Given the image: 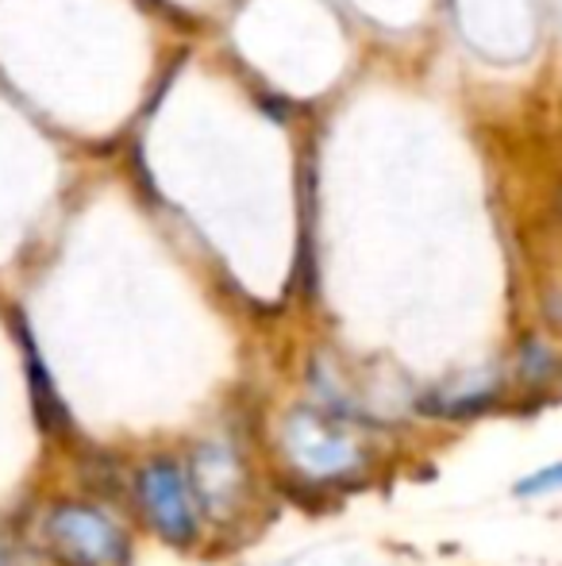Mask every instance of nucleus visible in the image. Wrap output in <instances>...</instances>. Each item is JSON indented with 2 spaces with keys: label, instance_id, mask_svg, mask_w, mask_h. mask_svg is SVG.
Returning a JSON list of instances; mask_svg holds the SVG:
<instances>
[{
  "label": "nucleus",
  "instance_id": "nucleus-1",
  "mask_svg": "<svg viewBox=\"0 0 562 566\" xmlns=\"http://www.w3.org/2000/svg\"><path fill=\"white\" fill-rule=\"evenodd\" d=\"M282 451L312 482H339L362 470V440L324 409H293L282 424Z\"/></svg>",
  "mask_w": 562,
  "mask_h": 566
},
{
  "label": "nucleus",
  "instance_id": "nucleus-2",
  "mask_svg": "<svg viewBox=\"0 0 562 566\" xmlns=\"http://www.w3.org/2000/svg\"><path fill=\"white\" fill-rule=\"evenodd\" d=\"M46 539L70 566H128V536L97 505H59L46 516Z\"/></svg>",
  "mask_w": 562,
  "mask_h": 566
},
{
  "label": "nucleus",
  "instance_id": "nucleus-3",
  "mask_svg": "<svg viewBox=\"0 0 562 566\" xmlns=\"http://www.w3.org/2000/svg\"><path fill=\"white\" fill-rule=\"evenodd\" d=\"M139 505L147 513L150 528L170 544H189L197 536V501L189 490V478L173 459H155L136 474Z\"/></svg>",
  "mask_w": 562,
  "mask_h": 566
},
{
  "label": "nucleus",
  "instance_id": "nucleus-4",
  "mask_svg": "<svg viewBox=\"0 0 562 566\" xmlns=\"http://www.w3.org/2000/svg\"><path fill=\"white\" fill-rule=\"evenodd\" d=\"M189 490H193L197 513L227 516L232 509L243 505V490H247V474L235 454L232 443H204L193 454V470H189Z\"/></svg>",
  "mask_w": 562,
  "mask_h": 566
},
{
  "label": "nucleus",
  "instance_id": "nucleus-5",
  "mask_svg": "<svg viewBox=\"0 0 562 566\" xmlns=\"http://www.w3.org/2000/svg\"><path fill=\"white\" fill-rule=\"evenodd\" d=\"M555 482H559V467H548V474L536 478V482H532V478H528V482L520 485V493H543V490H551V485H555Z\"/></svg>",
  "mask_w": 562,
  "mask_h": 566
},
{
  "label": "nucleus",
  "instance_id": "nucleus-6",
  "mask_svg": "<svg viewBox=\"0 0 562 566\" xmlns=\"http://www.w3.org/2000/svg\"><path fill=\"white\" fill-rule=\"evenodd\" d=\"M0 566H8V555H4V547H0Z\"/></svg>",
  "mask_w": 562,
  "mask_h": 566
}]
</instances>
